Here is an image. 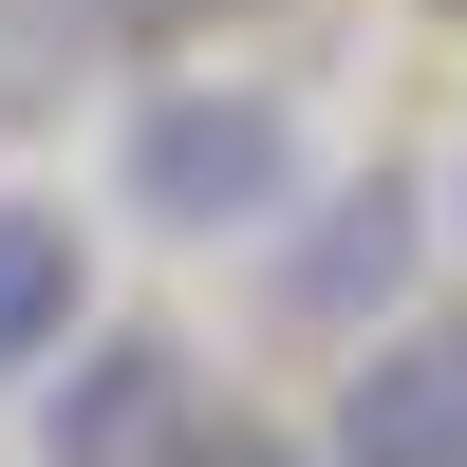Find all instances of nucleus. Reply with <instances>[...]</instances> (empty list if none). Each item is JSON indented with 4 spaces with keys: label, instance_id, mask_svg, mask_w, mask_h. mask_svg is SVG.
<instances>
[{
    "label": "nucleus",
    "instance_id": "f257e3e1",
    "mask_svg": "<svg viewBox=\"0 0 467 467\" xmlns=\"http://www.w3.org/2000/svg\"><path fill=\"white\" fill-rule=\"evenodd\" d=\"M112 187H131V224H169V244H262V224L299 206V94H262V75L131 94Z\"/></svg>",
    "mask_w": 467,
    "mask_h": 467
},
{
    "label": "nucleus",
    "instance_id": "f03ea898",
    "mask_svg": "<svg viewBox=\"0 0 467 467\" xmlns=\"http://www.w3.org/2000/svg\"><path fill=\"white\" fill-rule=\"evenodd\" d=\"M318 449H337V467H467V318H393V337H356Z\"/></svg>",
    "mask_w": 467,
    "mask_h": 467
},
{
    "label": "nucleus",
    "instance_id": "7ed1b4c3",
    "mask_svg": "<svg viewBox=\"0 0 467 467\" xmlns=\"http://www.w3.org/2000/svg\"><path fill=\"white\" fill-rule=\"evenodd\" d=\"M411 262H431V206L374 169V187H337V206L281 244V281H262V299H281L299 337H393V281H411Z\"/></svg>",
    "mask_w": 467,
    "mask_h": 467
},
{
    "label": "nucleus",
    "instance_id": "20e7f679",
    "mask_svg": "<svg viewBox=\"0 0 467 467\" xmlns=\"http://www.w3.org/2000/svg\"><path fill=\"white\" fill-rule=\"evenodd\" d=\"M187 431H206V411H187L169 337H75V393H37V467H150Z\"/></svg>",
    "mask_w": 467,
    "mask_h": 467
},
{
    "label": "nucleus",
    "instance_id": "39448f33",
    "mask_svg": "<svg viewBox=\"0 0 467 467\" xmlns=\"http://www.w3.org/2000/svg\"><path fill=\"white\" fill-rule=\"evenodd\" d=\"M75 299H94V244H75L57 206H0V393H19L37 356H75Z\"/></svg>",
    "mask_w": 467,
    "mask_h": 467
},
{
    "label": "nucleus",
    "instance_id": "423d86ee",
    "mask_svg": "<svg viewBox=\"0 0 467 467\" xmlns=\"http://www.w3.org/2000/svg\"><path fill=\"white\" fill-rule=\"evenodd\" d=\"M169 467H337V449H299V431H244V411H224V431H187Z\"/></svg>",
    "mask_w": 467,
    "mask_h": 467
}]
</instances>
